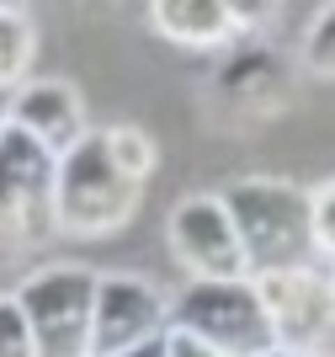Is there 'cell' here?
Returning <instances> with one entry per match:
<instances>
[{"mask_svg":"<svg viewBox=\"0 0 335 357\" xmlns=\"http://www.w3.org/2000/svg\"><path fill=\"white\" fill-rule=\"evenodd\" d=\"M229 219L240 229L250 278L282 267H309L314 261V213H309V187L282 176H240L224 187Z\"/></svg>","mask_w":335,"mask_h":357,"instance_id":"obj_1","label":"cell"},{"mask_svg":"<svg viewBox=\"0 0 335 357\" xmlns=\"http://www.w3.org/2000/svg\"><path fill=\"white\" fill-rule=\"evenodd\" d=\"M139 208V181L123 176V165L112 160L107 134L91 128L75 149L59 155L54 171V229L75 240H102L133 219Z\"/></svg>","mask_w":335,"mask_h":357,"instance_id":"obj_2","label":"cell"},{"mask_svg":"<svg viewBox=\"0 0 335 357\" xmlns=\"http://www.w3.org/2000/svg\"><path fill=\"white\" fill-rule=\"evenodd\" d=\"M96 278L102 272L80 267V261H59L38 267L22 278L16 304L32 326L38 357H91V314H96Z\"/></svg>","mask_w":335,"mask_h":357,"instance_id":"obj_3","label":"cell"},{"mask_svg":"<svg viewBox=\"0 0 335 357\" xmlns=\"http://www.w3.org/2000/svg\"><path fill=\"white\" fill-rule=\"evenodd\" d=\"M171 331L197 336V342L219 347L229 357H256L266 347H277L266 304L250 278H240V283H187L171 298Z\"/></svg>","mask_w":335,"mask_h":357,"instance_id":"obj_4","label":"cell"},{"mask_svg":"<svg viewBox=\"0 0 335 357\" xmlns=\"http://www.w3.org/2000/svg\"><path fill=\"white\" fill-rule=\"evenodd\" d=\"M165 235H171V251L187 267L192 283H240V278H250L245 245H240V229L229 219L224 192H187L171 208Z\"/></svg>","mask_w":335,"mask_h":357,"instance_id":"obj_5","label":"cell"},{"mask_svg":"<svg viewBox=\"0 0 335 357\" xmlns=\"http://www.w3.org/2000/svg\"><path fill=\"white\" fill-rule=\"evenodd\" d=\"M54 171L59 155L32 134L11 128L0 139V245H16L54 224Z\"/></svg>","mask_w":335,"mask_h":357,"instance_id":"obj_6","label":"cell"},{"mask_svg":"<svg viewBox=\"0 0 335 357\" xmlns=\"http://www.w3.org/2000/svg\"><path fill=\"white\" fill-rule=\"evenodd\" d=\"M250 283H256V294H261V304H266V320H272L277 347H293V352H320L325 336L335 331L330 272H320L314 261H309V267L261 272V278H250Z\"/></svg>","mask_w":335,"mask_h":357,"instance_id":"obj_7","label":"cell"},{"mask_svg":"<svg viewBox=\"0 0 335 357\" xmlns=\"http://www.w3.org/2000/svg\"><path fill=\"white\" fill-rule=\"evenodd\" d=\"M171 331V298L139 272H102L96 278V314H91V357H117L139 342Z\"/></svg>","mask_w":335,"mask_h":357,"instance_id":"obj_8","label":"cell"},{"mask_svg":"<svg viewBox=\"0 0 335 357\" xmlns=\"http://www.w3.org/2000/svg\"><path fill=\"white\" fill-rule=\"evenodd\" d=\"M11 123L22 134H32L43 149H54V155L75 149L91 134L86 128V96L70 80H22L11 96Z\"/></svg>","mask_w":335,"mask_h":357,"instance_id":"obj_9","label":"cell"},{"mask_svg":"<svg viewBox=\"0 0 335 357\" xmlns=\"http://www.w3.org/2000/svg\"><path fill=\"white\" fill-rule=\"evenodd\" d=\"M219 102H229L234 112L250 118H277V107L288 102V75L282 59L266 48H245L219 70Z\"/></svg>","mask_w":335,"mask_h":357,"instance_id":"obj_10","label":"cell"},{"mask_svg":"<svg viewBox=\"0 0 335 357\" xmlns=\"http://www.w3.org/2000/svg\"><path fill=\"white\" fill-rule=\"evenodd\" d=\"M149 27L181 48H219L234 38L224 0H149Z\"/></svg>","mask_w":335,"mask_h":357,"instance_id":"obj_11","label":"cell"},{"mask_svg":"<svg viewBox=\"0 0 335 357\" xmlns=\"http://www.w3.org/2000/svg\"><path fill=\"white\" fill-rule=\"evenodd\" d=\"M102 134H107L112 160L123 165V176L144 187V181L155 176V165H160V144H155V139H149L139 123H112V128H102Z\"/></svg>","mask_w":335,"mask_h":357,"instance_id":"obj_12","label":"cell"},{"mask_svg":"<svg viewBox=\"0 0 335 357\" xmlns=\"http://www.w3.org/2000/svg\"><path fill=\"white\" fill-rule=\"evenodd\" d=\"M32 22L22 11H0V91H16L32 70Z\"/></svg>","mask_w":335,"mask_h":357,"instance_id":"obj_13","label":"cell"},{"mask_svg":"<svg viewBox=\"0 0 335 357\" xmlns=\"http://www.w3.org/2000/svg\"><path fill=\"white\" fill-rule=\"evenodd\" d=\"M298 59H304L309 75H320V80H335V0L325 6L304 32V48H298Z\"/></svg>","mask_w":335,"mask_h":357,"instance_id":"obj_14","label":"cell"},{"mask_svg":"<svg viewBox=\"0 0 335 357\" xmlns=\"http://www.w3.org/2000/svg\"><path fill=\"white\" fill-rule=\"evenodd\" d=\"M0 357H38V342H32V326L16 294H0Z\"/></svg>","mask_w":335,"mask_h":357,"instance_id":"obj_15","label":"cell"},{"mask_svg":"<svg viewBox=\"0 0 335 357\" xmlns=\"http://www.w3.org/2000/svg\"><path fill=\"white\" fill-rule=\"evenodd\" d=\"M309 213H314V256L335 261V176L309 187Z\"/></svg>","mask_w":335,"mask_h":357,"instance_id":"obj_16","label":"cell"},{"mask_svg":"<svg viewBox=\"0 0 335 357\" xmlns=\"http://www.w3.org/2000/svg\"><path fill=\"white\" fill-rule=\"evenodd\" d=\"M282 0H224V11H229L234 32H245V27H266L272 16H277Z\"/></svg>","mask_w":335,"mask_h":357,"instance_id":"obj_17","label":"cell"},{"mask_svg":"<svg viewBox=\"0 0 335 357\" xmlns=\"http://www.w3.org/2000/svg\"><path fill=\"white\" fill-rule=\"evenodd\" d=\"M171 357H229V352H219V347H208V342H197V336H181V331H171Z\"/></svg>","mask_w":335,"mask_h":357,"instance_id":"obj_18","label":"cell"},{"mask_svg":"<svg viewBox=\"0 0 335 357\" xmlns=\"http://www.w3.org/2000/svg\"><path fill=\"white\" fill-rule=\"evenodd\" d=\"M117 357H171V331H165V336H155V342L128 347V352H117Z\"/></svg>","mask_w":335,"mask_h":357,"instance_id":"obj_19","label":"cell"},{"mask_svg":"<svg viewBox=\"0 0 335 357\" xmlns=\"http://www.w3.org/2000/svg\"><path fill=\"white\" fill-rule=\"evenodd\" d=\"M11 96H16V91H0V139L16 128V123H11Z\"/></svg>","mask_w":335,"mask_h":357,"instance_id":"obj_20","label":"cell"},{"mask_svg":"<svg viewBox=\"0 0 335 357\" xmlns=\"http://www.w3.org/2000/svg\"><path fill=\"white\" fill-rule=\"evenodd\" d=\"M256 357H309V352H293V347H266V352H256Z\"/></svg>","mask_w":335,"mask_h":357,"instance_id":"obj_21","label":"cell"},{"mask_svg":"<svg viewBox=\"0 0 335 357\" xmlns=\"http://www.w3.org/2000/svg\"><path fill=\"white\" fill-rule=\"evenodd\" d=\"M0 11H22V0H0Z\"/></svg>","mask_w":335,"mask_h":357,"instance_id":"obj_22","label":"cell"},{"mask_svg":"<svg viewBox=\"0 0 335 357\" xmlns=\"http://www.w3.org/2000/svg\"><path fill=\"white\" fill-rule=\"evenodd\" d=\"M309 357H335V352H330V347H320V352H309Z\"/></svg>","mask_w":335,"mask_h":357,"instance_id":"obj_23","label":"cell"},{"mask_svg":"<svg viewBox=\"0 0 335 357\" xmlns=\"http://www.w3.org/2000/svg\"><path fill=\"white\" fill-rule=\"evenodd\" d=\"M330 294H335V261H330Z\"/></svg>","mask_w":335,"mask_h":357,"instance_id":"obj_24","label":"cell"}]
</instances>
